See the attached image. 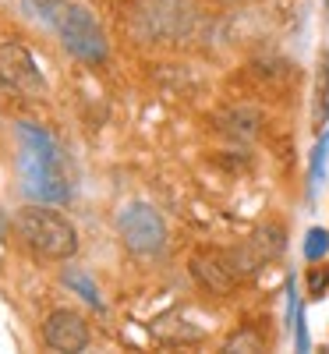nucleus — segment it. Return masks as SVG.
<instances>
[{
    "label": "nucleus",
    "mask_w": 329,
    "mask_h": 354,
    "mask_svg": "<svg viewBox=\"0 0 329 354\" xmlns=\"http://www.w3.org/2000/svg\"><path fill=\"white\" fill-rule=\"evenodd\" d=\"M18 174H21L25 195H32L46 205H64L71 198L64 156L43 128L18 124Z\"/></svg>",
    "instance_id": "obj_1"
},
{
    "label": "nucleus",
    "mask_w": 329,
    "mask_h": 354,
    "mask_svg": "<svg viewBox=\"0 0 329 354\" xmlns=\"http://www.w3.org/2000/svg\"><path fill=\"white\" fill-rule=\"evenodd\" d=\"M43 18L53 25V32L61 36L64 50L75 53L85 64H100L106 61V36L96 25V18L88 15L82 4H71V0H36Z\"/></svg>",
    "instance_id": "obj_2"
},
{
    "label": "nucleus",
    "mask_w": 329,
    "mask_h": 354,
    "mask_svg": "<svg viewBox=\"0 0 329 354\" xmlns=\"http://www.w3.org/2000/svg\"><path fill=\"white\" fill-rule=\"evenodd\" d=\"M15 234L18 241L50 262H64L78 252V230L53 209H43V205H25V209L15 213Z\"/></svg>",
    "instance_id": "obj_3"
},
{
    "label": "nucleus",
    "mask_w": 329,
    "mask_h": 354,
    "mask_svg": "<svg viewBox=\"0 0 329 354\" xmlns=\"http://www.w3.org/2000/svg\"><path fill=\"white\" fill-rule=\"evenodd\" d=\"M117 230H121L124 245L138 255H156L167 245V223L153 205H145V202L124 205L121 216H117Z\"/></svg>",
    "instance_id": "obj_4"
},
{
    "label": "nucleus",
    "mask_w": 329,
    "mask_h": 354,
    "mask_svg": "<svg viewBox=\"0 0 329 354\" xmlns=\"http://www.w3.org/2000/svg\"><path fill=\"white\" fill-rule=\"evenodd\" d=\"M0 82L18 88L21 96H32V100L46 96V82H43V75H39V68L32 61V53H28L25 46H18V43L0 46Z\"/></svg>",
    "instance_id": "obj_5"
},
{
    "label": "nucleus",
    "mask_w": 329,
    "mask_h": 354,
    "mask_svg": "<svg viewBox=\"0 0 329 354\" xmlns=\"http://www.w3.org/2000/svg\"><path fill=\"white\" fill-rule=\"evenodd\" d=\"M43 337L53 351H85L88 347V326H85V319L61 308V312H53L46 319V326H43Z\"/></svg>",
    "instance_id": "obj_6"
},
{
    "label": "nucleus",
    "mask_w": 329,
    "mask_h": 354,
    "mask_svg": "<svg viewBox=\"0 0 329 354\" xmlns=\"http://www.w3.org/2000/svg\"><path fill=\"white\" fill-rule=\"evenodd\" d=\"M329 124V53H319L315 64V88H312V128L326 131Z\"/></svg>",
    "instance_id": "obj_7"
},
{
    "label": "nucleus",
    "mask_w": 329,
    "mask_h": 354,
    "mask_svg": "<svg viewBox=\"0 0 329 354\" xmlns=\"http://www.w3.org/2000/svg\"><path fill=\"white\" fill-rule=\"evenodd\" d=\"M64 283L75 290V294H82V301H88L93 308H103V298H100V287L88 280L82 270H64Z\"/></svg>",
    "instance_id": "obj_8"
},
{
    "label": "nucleus",
    "mask_w": 329,
    "mask_h": 354,
    "mask_svg": "<svg viewBox=\"0 0 329 354\" xmlns=\"http://www.w3.org/2000/svg\"><path fill=\"white\" fill-rule=\"evenodd\" d=\"M326 255H329V230L312 227L308 238H305V259H308V262H319V259H326Z\"/></svg>",
    "instance_id": "obj_9"
},
{
    "label": "nucleus",
    "mask_w": 329,
    "mask_h": 354,
    "mask_svg": "<svg viewBox=\"0 0 329 354\" xmlns=\"http://www.w3.org/2000/svg\"><path fill=\"white\" fill-rule=\"evenodd\" d=\"M326 156H329V135L322 131L319 135V145L312 149V188L322 181V174H326Z\"/></svg>",
    "instance_id": "obj_10"
},
{
    "label": "nucleus",
    "mask_w": 329,
    "mask_h": 354,
    "mask_svg": "<svg viewBox=\"0 0 329 354\" xmlns=\"http://www.w3.org/2000/svg\"><path fill=\"white\" fill-rule=\"evenodd\" d=\"M329 290V266H312L308 270V294L312 298H322Z\"/></svg>",
    "instance_id": "obj_11"
},
{
    "label": "nucleus",
    "mask_w": 329,
    "mask_h": 354,
    "mask_svg": "<svg viewBox=\"0 0 329 354\" xmlns=\"http://www.w3.org/2000/svg\"><path fill=\"white\" fill-rule=\"evenodd\" d=\"M297 322V351H308V330H305V315L294 319Z\"/></svg>",
    "instance_id": "obj_12"
},
{
    "label": "nucleus",
    "mask_w": 329,
    "mask_h": 354,
    "mask_svg": "<svg viewBox=\"0 0 329 354\" xmlns=\"http://www.w3.org/2000/svg\"><path fill=\"white\" fill-rule=\"evenodd\" d=\"M326 15H329V0H326Z\"/></svg>",
    "instance_id": "obj_13"
}]
</instances>
